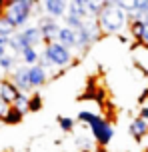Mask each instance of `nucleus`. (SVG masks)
I'll list each match as a JSON object with an SVG mask.
<instances>
[{
  "label": "nucleus",
  "instance_id": "nucleus-15",
  "mask_svg": "<svg viewBox=\"0 0 148 152\" xmlns=\"http://www.w3.org/2000/svg\"><path fill=\"white\" fill-rule=\"evenodd\" d=\"M16 70V56L12 54H4L0 58V72L2 74H12Z\"/></svg>",
  "mask_w": 148,
  "mask_h": 152
},
{
  "label": "nucleus",
  "instance_id": "nucleus-2",
  "mask_svg": "<svg viewBox=\"0 0 148 152\" xmlns=\"http://www.w3.org/2000/svg\"><path fill=\"white\" fill-rule=\"evenodd\" d=\"M32 6H34V2H30V0H14V2L6 4L4 18L12 24L14 30H22V28H26V24L32 16V10H34Z\"/></svg>",
  "mask_w": 148,
  "mask_h": 152
},
{
  "label": "nucleus",
  "instance_id": "nucleus-18",
  "mask_svg": "<svg viewBox=\"0 0 148 152\" xmlns=\"http://www.w3.org/2000/svg\"><path fill=\"white\" fill-rule=\"evenodd\" d=\"M58 124H60V128H62L64 132H70V130H74V124H76V122L72 120V118L60 116V118H58Z\"/></svg>",
  "mask_w": 148,
  "mask_h": 152
},
{
  "label": "nucleus",
  "instance_id": "nucleus-11",
  "mask_svg": "<svg viewBox=\"0 0 148 152\" xmlns=\"http://www.w3.org/2000/svg\"><path fill=\"white\" fill-rule=\"evenodd\" d=\"M18 94H20V92L12 86V82H10V80H0V98L4 100L6 104H10V106H12Z\"/></svg>",
  "mask_w": 148,
  "mask_h": 152
},
{
  "label": "nucleus",
  "instance_id": "nucleus-4",
  "mask_svg": "<svg viewBox=\"0 0 148 152\" xmlns=\"http://www.w3.org/2000/svg\"><path fill=\"white\" fill-rule=\"evenodd\" d=\"M42 56L52 64V68H54V66L56 68H66V66H70L72 60H74L72 50L64 48V46L58 44V42H48V44L44 46V50H42Z\"/></svg>",
  "mask_w": 148,
  "mask_h": 152
},
{
  "label": "nucleus",
  "instance_id": "nucleus-17",
  "mask_svg": "<svg viewBox=\"0 0 148 152\" xmlns=\"http://www.w3.org/2000/svg\"><path fill=\"white\" fill-rule=\"evenodd\" d=\"M16 32H18V30L12 28V24L8 22L4 16H0V36H2V38H12Z\"/></svg>",
  "mask_w": 148,
  "mask_h": 152
},
{
  "label": "nucleus",
  "instance_id": "nucleus-22",
  "mask_svg": "<svg viewBox=\"0 0 148 152\" xmlns=\"http://www.w3.org/2000/svg\"><path fill=\"white\" fill-rule=\"evenodd\" d=\"M4 54H6V52H2V50H0V58H2V56H4Z\"/></svg>",
  "mask_w": 148,
  "mask_h": 152
},
{
  "label": "nucleus",
  "instance_id": "nucleus-1",
  "mask_svg": "<svg viewBox=\"0 0 148 152\" xmlns=\"http://www.w3.org/2000/svg\"><path fill=\"white\" fill-rule=\"evenodd\" d=\"M96 20H98L100 30L106 32V34L122 32L126 28V24H128V14L122 8V0H118V2H104V8H102L100 16Z\"/></svg>",
  "mask_w": 148,
  "mask_h": 152
},
{
  "label": "nucleus",
  "instance_id": "nucleus-20",
  "mask_svg": "<svg viewBox=\"0 0 148 152\" xmlns=\"http://www.w3.org/2000/svg\"><path fill=\"white\" fill-rule=\"evenodd\" d=\"M76 142H78V146H80V148H86V150H90V148H92V144H90V140H88V138L78 136V138H76Z\"/></svg>",
  "mask_w": 148,
  "mask_h": 152
},
{
  "label": "nucleus",
  "instance_id": "nucleus-3",
  "mask_svg": "<svg viewBox=\"0 0 148 152\" xmlns=\"http://www.w3.org/2000/svg\"><path fill=\"white\" fill-rule=\"evenodd\" d=\"M78 118L90 126L92 136H94L96 142H100V144H108L110 140H112V136H114V128H112L106 120L98 118V116L92 114V112H80V114H78Z\"/></svg>",
  "mask_w": 148,
  "mask_h": 152
},
{
  "label": "nucleus",
  "instance_id": "nucleus-21",
  "mask_svg": "<svg viewBox=\"0 0 148 152\" xmlns=\"http://www.w3.org/2000/svg\"><path fill=\"white\" fill-rule=\"evenodd\" d=\"M140 118L148 120V106H144V108H142V116H140Z\"/></svg>",
  "mask_w": 148,
  "mask_h": 152
},
{
  "label": "nucleus",
  "instance_id": "nucleus-19",
  "mask_svg": "<svg viewBox=\"0 0 148 152\" xmlns=\"http://www.w3.org/2000/svg\"><path fill=\"white\" fill-rule=\"evenodd\" d=\"M10 110H12V106H10V104H6L4 100L0 98V118H4V120H6L8 114H10Z\"/></svg>",
  "mask_w": 148,
  "mask_h": 152
},
{
  "label": "nucleus",
  "instance_id": "nucleus-7",
  "mask_svg": "<svg viewBox=\"0 0 148 152\" xmlns=\"http://www.w3.org/2000/svg\"><path fill=\"white\" fill-rule=\"evenodd\" d=\"M42 6V12L48 18H60V16L66 14V8H68V2H62V0H46L40 4Z\"/></svg>",
  "mask_w": 148,
  "mask_h": 152
},
{
  "label": "nucleus",
  "instance_id": "nucleus-5",
  "mask_svg": "<svg viewBox=\"0 0 148 152\" xmlns=\"http://www.w3.org/2000/svg\"><path fill=\"white\" fill-rule=\"evenodd\" d=\"M42 32V38H44V42H56V38H58V32H60V26L56 22L54 18H48V16H42L36 24Z\"/></svg>",
  "mask_w": 148,
  "mask_h": 152
},
{
  "label": "nucleus",
  "instance_id": "nucleus-9",
  "mask_svg": "<svg viewBox=\"0 0 148 152\" xmlns=\"http://www.w3.org/2000/svg\"><path fill=\"white\" fill-rule=\"evenodd\" d=\"M58 44H62L64 48H76V30H72L68 26H60V32H58V38H56Z\"/></svg>",
  "mask_w": 148,
  "mask_h": 152
},
{
  "label": "nucleus",
  "instance_id": "nucleus-6",
  "mask_svg": "<svg viewBox=\"0 0 148 152\" xmlns=\"http://www.w3.org/2000/svg\"><path fill=\"white\" fill-rule=\"evenodd\" d=\"M10 82H12V86H14L20 94H28V92L32 90L30 80H28V68H26V66L16 68L14 72L10 74Z\"/></svg>",
  "mask_w": 148,
  "mask_h": 152
},
{
  "label": "nucleus",
  "instance_id": "nucleus-14",
  "mask_svg": "<svg viewBox=\"0 0 148 152\" xmlns=\"http://www.w3.org/2000/svg\"><path fill=\"white\" fill-rule=\"evenodd\" d=\"M20 60H22V64L26 66V68L36 66V64L40 62V52H38V48H26V50L20 54Z\"/></svg>",
  "mask_w": 148,
  "mask_h": 152
},
{
  "label": "nucleus",
  "instance_id": "nucleus-10",
  "mask_svg": "<svg viewBox=\"0 0 148 152\" xmlns=\"http://www.w3.org/2000/svg\"><path fill=\"white\" fill-rule=\"evenodd\" d=\"M46 78H48V72H46L44 68H40L38 64L28 68V80H30L32 90H34V88H40L42 84L46 82Z\"/></svg>",
  "mask_w": 148,
  "mask_h": 152
},
{
  "label": "nucleus",
  "instance_id": "nucleus-13",
  "mask_svg": "<svg viewBox=\"0 0 148 152\" xmlns=\"http://www.w3.org/2000/svg\"><path fill=\"white\" fill-rule=\"evenodd\" d=\"M128 132H130L134 138L144 136L148 132V120H144V118H134V120L130 122V126H128Z\"/></svg>",
  "mask_w": 148,
  "mask_h": 152
},
{
  "label": "nucleus",
  "instance_id": "nucleus-8",
  "mask_svg": "<svg viewBox=\"0 0 148 152\" xmlns=\"http://www.w3.org/2000/svg\"><path fill=\"white\" fill-rule=\"evenodd\" d=\"M20 32V36L26 40V44L30 46V48H38L42 42H44V38H42V32H40L38 26H26V28H22Z\"/></svg>",
  "mask_w": 148,
  "mask_h": 152
},
{
  "label": "nucleus",
  "instance_id": "nucleus-16",
  "mask_svg": "<svg viewBox=\"0 0 148 152\" xmlns=\"http://www.w3.org/2000/svg\"><path fill=\"white\" fill-rule=\"evenodd\" d=\"M12 108H14L20 116L28 112V110H30V98H28V94H18L16 100H14V104H12Z\"/></svg>",
  "mask_w": 148,
  "mask_h": 152
},
{
  "label": "nucleus",
  "instance_id": "nucleus-12",
  "mask_svg": "<svg viewBox=\"0 0 148 152\" xmlns=\"http://www.w3.org/2000/svg\"><path fill=\"white\" fill-rule=\"evenodd\" d=\"M132 34L140 42L148 44V16H144L142 20H134L132 22Z\"/></svg>",
  "mask_w": 148,
  "mask_h": 152
}]
</instances>
